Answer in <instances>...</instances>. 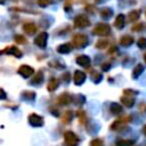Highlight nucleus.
I'll return each mask as SVG.
<instances>
[{
	"instance_id": "28",
	"label": "nucleus",
	"mask_w": 146,
	"mask_h": 146,
	"mask_svg": "<svg viewBox=\"0 0 146 146\" xmlns=\"http://www.w3.org/2000/svg\"><path fill=\"white\" fill-rule=\"evenodd\" d=\"M137 46L141 49H145L146 48V38H139L137 41Z\"/></svg>"
},
{
	"instance_id": "10",
	"label": "nucleus",
	"mask_w": 146,
	"mask_h": 146,
	"mask_svg": "<svg viewBox=\"0 0 146 146\" xmlns=\"http://www.w3.org/2000/svg\"><path fill=\"white\" fill-rule=\"evenodd\" d=\"M76 63L82 67H88L90 65V58L87 55H80L76 57Z\"/></svg>"
},
{
	"instance_id": "19",
	"label": "nucleus",
	"mask_w": 146,
	"mask_h": 146,
	"mask_svg": "<svg viewBox=\"0 0 146 146\" xmlns=\"http://www.w3.org/2000/svg\"><path fill=\"white\" fill-rule=\"evenodd\" d=\"M57 87H58V80H57V79H55V78L50 79V81L48 82L47 89H48L49 91H54V90H56V89H57Z\"/></svg>"
},
{
	"instance_id": "20",
	"label": "nucleus",
	"mask_w": 146,
	"mask_h": 146,
	"mask_svg": "<svg viewBox=\"0 0 146 146\" xmlns=\"http://www.w3.org/2000/svg\"><path fill=\"white\" fill-rule=\"evenodd\" d=\"M111 112H112V114L117 115V114H120L122 112V106L120 104H117V103H113L111 105Z\"/></svg>"
},
{
	"instance_id": "1",
	"label": "nucleus",
	"mask_w": 146,
	"mask_h": 146,
	"mask_svg": "<svg viewBox=\"0 0 146 146\" xmlns=\"http://www.w3.org/2000/svg\"><path fill=\"white\" fill-rule=\"evenodd\" d=\"M94 34L96 35H100V36H105V35H108L111 33V26L106 23H99L97 24L94 30H92Z\"/></svg>"
},
{
	"instance_id": "3",
	"label": "nucleus",
	"mask_w": 146,
	"mask_h": 146,
	"mask_svg": "<svg viewBox=\"0 0 146 146\" xmlns=\"http://www.w3.org/2000/svg\"><path fill=\"white\" fill-rule=\"evenodd\" d=\"M72 43L74 47L76 48H83L87 46L88 43V38L84 35V34H76L73 36L72 39Z\"/></svg>"
},
{
	"instance_id": "4",
	"label": "nucleus",
	"mask_w": 146,
	"mask_h": 146,
	"mask_svg": "<svg viewBox=\"0 0 146 146\" xmlns=\"http://www.w3.org/2000/svg\"><path fill=\"white\" fill-rule=\"evenodd\" d=\"M74 25L76 27L83 29V27H87L90 25V21L86 15H79L74 18Z\"/></svg>"
},
{
	"instance_id": "6",
	"label": "nucleus",
	"mask_w": 146,
	"mask_h": 146,
	"mask_svg": "<svg viewBox=\"0 0 146 146\" xmlns=\"http://www.w3.org/2000/svg\"><path fill=\"white\" fill-rule=\"evenodd\" d=\"M47 39H48V33H47V32H41V33H39V34L35 36L34 43H35L38 47H40V48H44L46 44H47Z\"/></svg>"
},
{
	"instance_id": "12",
	"label": "nucleus",
	"mask_w": 146,
	"mask_h": 146,
	"mask_svg": "<svg viewBox=\"0 0 146 146\" xmlns=\"http://www.w3.org/2000/svg\"><path fill=\"white\" fill-rule=\"evenodd\" d=\"M124 15L123 14H119L117 16H116V18H115V21H114V26L116 27V29H119V30H121V29H123V26H124Z\"/></svg>"
},
{
	"instance_id": "13",
	"label": "nucleus",
	"mask_w": 146,
	"mask_h": 146,
	"mask_svg": "<svg viewBox=\"0 0 146 146\" xmlns=\"http://www.w3.org/2000/svg\"><path fill=\"white\" fill-rule=\"evenodd\" d=\"M121 103H122L124 106H127V107H132L133 104H135V98L124 95V96L121 97Z\"/></svg>"
},
{
	"instance_id": "35",
	"label": "nucleus",
	"mask_w": 146,
	"mask_h": 146,
	"mask_svg": "<svg viewBox=\"0 0 146 146\" xmlns=\"http://www.w3.org/2000/svg\"><path fill=\"white\" fill-rule=\"evenodd\" d=\"M110 67H111V65H110L108 63H105V64H103V65H102V68H103L104 71H108V70H110Z\"/></svg>"
},
{
	"instance_id": "27",
	"label": "nucleus",
	"mask_w": 146,
	"mask_h": 146,
	"mask_svg": "<svg viewBox=\"0 0 146 146\" xmlns=\"http://www.w3.org/2000/svg\"><path fill=\"white\" fill-rule=\"evenodd\" d=\"M90 146H105V145H104V141L102 139L96 138V139L90 141Z\"/></svg>"
},
{
	"instance_id": "11",
	"label": "nucleus",
	"mask_w": 146,
	"mask_h": 146,
	"mask_svg": "<svg viewBox=\"0 0 146 146\" xmlns=\"http://www.w3.org/2000/svg\"><path fill=\"white\" fill-rule=\"evenodd\" d=\"M23 30H24V32H26L29 34H34L36 32L38 27H36V25L34 23H25L23 25Z\"/></svg>"
},
{
	"instance_id": "15",
	"label": "nucleus",
	"mask_w": 146,
	"mask_h": 146,
	"mask_svg": "<svg viewBox=\"0 0 146 146\" xmlns=\"http://www.w3.org/2000/svg\"><path fill=\"white\" fill-rule=\"evenodd\" d=\"M120 43L123 46V47H129L133 43V38L131 35H123L121 39H120Z\"/></svg>"
},
{
	"instance_id": "8",
	"label": "nucleus",
	"mask_w": 146,
	"mask_h": 146,
	"mask_svg": "<svg viewBox=\"0 0 146 146\" xmlns=\"http://www.w3.org/2000/svg\"><path fill=\"white\" fill-rule=\"evenodd\" d=\"M0 54H7V55H14L15 57H22V52L19 51V49L15 46H10V47H7L6 49L1 50Z\"/></svg>"
},
{
	"instance_id": "31",
	"label": "nucleus",
	"mask_w": 146,
	"mask_h": 146,
	"mask_svg": "<svg viewBox=\"0 0 146 146\" xmlns=\"http://www.w3.org/2000/svg\"><path fill=\"white\" fill-rule=\"evenodd\" d=\"M15 41H16V42H18V43H25L26 39H25V36H23V35L18 34V35H16V36H15Z\"/></svg>"
},
{
	"instance_id": "7",
	"label": "nucleus",
	"mask_w": 146,
	"mask_h": 146,
	"mask_svg": "<svg viewBox=\"0 0 146 146\" xmlns=\"http://www.w3.org/2000/svg\"><path fill=\"white\" fill-rule=\"evenodd\" d=\"M17 73L19 75H22L23 78H30L34 73V70L30 65H21L17 70Z\"/></svg>"
},
{
	"instance_id": "33",
	"label": "nucleus",
	"mask_w": 146,
	"mask_h": 146,
	"mask_svg": "<svg viewBox=\"0 0 146 146\" xmlns=\"http://www.w3.org/2000/svg\"><path fill=\"white\" fill-rule=\"evenodd\" d=\"M36 1H38L39 6H41V7H46V6H48L49 2H50V0H36Z\"/></svg>"
},
{
	"instance_id": "5",
	"label": "nucleus",
	"mask_w": 146,
	"mask_h": 146,
	"mask_svg": "<svg viewBox=\"0 0 146 146\" xmlns=\"http://www.w3.org/2000/svg\"><path fill=\"white\" fill-rule=\"evenodd\" d=\"M29 122L33 127H42L43 125V117L40 116L39 114L32 113L29 115Z\"/></svg>"
},
{
	"instance_id": "21",
	"label": "nucleus",
	"mask_w": 146,
	"mask_h": 146,
	"mask_svg": "<svg viewBox=\"0 0 146 146\" xmlns=\"http://www.w3.org/2000/svg\"><path fill=\"white\" fill-rule=\"evenodd\" d=\"M133 144L135 141L131 139H117L116 140V146H132Z\"/></svg>"
},
{
	"instance_id": "25",
	"label": "nucleus",
	"mask_w": 146,
	"mask_h": 146,
	"mask_svg": "<svg viewBox=\"0 0 146 146\" xmlns=\"http://www.w3.org/2000/svg\"><path fill=\"white\" fill-rule=\"evenodd\" d=\"M108 44V41L107 40H98L97 43H96V48L97 49H105Z\"/></svg>"
},
{
	"instance_id": "17",
	"label": "nucleus",
	"mask_w": 146,
	"mask_h": 146,
	"mask_svg": "<svg viewBox=\"0 0 146 146\" xmlns=\"http://www.w3.org/2000/svg\"><path fill=\"white\" fill-rule=\"evenodd\" d=\"M43 81V73L41 71L36 72V74L34 75V78L31 80V83L32 84H40L41 82Z\"/></svg>"
},
{
	"instance_id": "16",
	"label": "nucleus",
	"mask_w": 146,
	"mask_h": 146,
	"mask_svg": "<svg viewBox=\"0 0 146 146\" xmlns=\"http://www.w3.org/2000/svg\"><path fill=\"white\" fill-rule=\"evenodd\" d=\"M58 102H59L60 105H68V104L72 102V97H71L68 94L65 92V94H62V95L59 96Z\"/></svg>"
},
{
	"instance_id": "2",
	"label": "nucleus",
	"mask_w": 146,
	"mask_h": 146,
	"mask_svg": "<svg viewBox=\"0 0 146 146\" xmlns=\"http://www.w3.org/2000/svg\"><path fill=\"white\" fill-rule=\"evenodd\" d=\"M64 140H65L66 146H78V144H79V138L73 131H65Z\"/></svg>"
},
{
	"instance_id": "32",
	"label": "nucleus",
	"mask_w": 146,
	"mask_h": 146,
	"mask_svg": "<svg viewBox=\"0 0 146 146\" xmlns=\"http://www.w3.org/2000/svg\"><path fill=\"white\" fill-rule=\"evenodd\" d=\"M143 27H144V25H143L141 23H139V24L132 26V31H133V32H138V31H140Z\"/></svg>"
},
{
	"instance_id": "9",
	"label": "nucleus",
	"mask_w": 146,
	"mask_h": 146,
	"mask_svg": "<svg viewBox=\"0 0 146 146\" xmlns=\"http://www.w3.org/2000/svg\"><path fill=\"white\" fill-rule=\"evenodd\" d=\"M84 80H86V74H84L82 71H75V72H74L73 81H74L75 84L80 86V84H82V83L84 82Z\"/></svg>"
},
{
	"instance_id": "30",
	"label": "nucleus",
	"mask_w": 146,
	"mask_h": 146,
	"mask_svg": "<svg viewBox=\"0 0 146 146\" xmlns=\"http://www.w3.org/2000/svg\"><path fill=\"white\" fill-rule=\"evenodd\" d=\"M92 81L95 82V83H98L100 80H102V74L100 73H97V72H94V74H92Z\"/></svg>"
},
{
	"instance_id": "36",
	"label": "nucleus",
	"mask_w": 146,
	"mask_h": 146,
	"mask_svg": "<svg viewBox=\"0 0 146 146\" xmlns=\"http://www.w3.org/2000/svg\"><path fill=\"white\" fill-rule=\"evenodd\" d=\"M143 132H144V135L146 136V124L144 125V128H143Z\"/></svg>"
},
{
	"instance_id": "34",
	"label": "nucleus",
	"mask_w": 146,
	"mask_h": 146,
	"mask_svg": "<svg viewBox=\"0 0 146 146\" xmlns=\"http://www.w3.org/2000/svg\"><path fill=\"white\" fill-rule=\"evenodd\" d=\"M7 98V95H6V92L0 88V99H6Z\"/></svg>"
},
{
	"instance_id": "24",
	"label": "nucleus",
	"mask_w": 146,
	"mask_h": 146,
	"mask_svg": "<svg viewBox=\"0 0 146 146\" xmlns=\"http://www.w3.org/2000/svg\"><path fill=\"white\" fill-rule=\"evenodd\" d=\"M72 117H73V112H72V111H66V112L64 113V115H63L62 121H63V123L67 124V123H70V122H71Z\"/></svg>"
},
{
	"instance_id": "23",
	"label": "nucleus",
	"mask_w": 146,
	"mask_h": 146,
	"mask_svg": "<svg viewBox=\"0 0 146 146\" xmlns=\"http://www.w3.org/2000/svg\"><path fill=\"white\" fill-rule=\"evenodd\" d=\"M112 14H113L112 9H110V8H107V7H105V8L100 9V16H102L103 18H105V19L110 18V17L112 16Z\"/></svg>"
},
{
	"instance_id": "14",
	"label": "nucleus",
	"mask_w": 146,
	"mask_h": 146,
	"mask_svg": "<svg viewBox=\"0 0 146 146\" xmlns=\"http://www.w3.org/2000/svg\"><path fill=\"white\" fill-rule=\"evenodd\" d=\"M71 50H72V44L71 43H63V44H59L57 47V51L59 54H68Z\"/></svg>"
},
{
	"instance_id": "37",
	"label": "nucleus",
	"mask_w": 146,
	"mask_h": 146,
	"mask_svg": "<svg viewBox=\"0 0 146 146\" xmlns=\"http://www.w3.org/2000/svg\"><path fill=\"white\" fill-rule=\"evenodd\" d=\"M144 60H145V63H146V54L144 55Z\"/></svg>"
},
{
	"instance_id": "29",
	"label": "nucleus",
	"mask_w": 146,
	"mask_h": 146,
	"mask_svg": "<svg viewBox=\"0 0 146 146\" xmlns=\"http://www.w3.org/2000/svg\"><path fill=\"white\" fill-rule=\"evenodd\" d=\"M123 94H124L125 96L132 97L133 95H138V91H137V90H132V89H124V90H123Z\"/></svg>"
},
{
	"instance_id": "18",
	"label": "nucleus",
	"mask_w": 146,
	"mask_h": 146,
	"mask_svg": "<svg viewBox=\"0 0 146 146\" xmlns=\"http://www.w3.org/2000/svg\"><path fill=\"white\" fill-rule=\"evenodd\" d=\"M140 10L139 9H136V10H132V11H130L129 13V15H128V18H129V21L130 22H136L138 18H139V16H140Z\"/></svg>"
},
{
	"instance_id": "26",
	"label": "nucleus",
	"mask_w": 146,
	"mask_h": 146,
	"mask_svg": "<svg viewBox=\"0 0 146 146\" xmlns=\"http://www.w3.org/2000/svg\"><path fill=\"white\" fill-rule=\"evenodd\" d=\"M22 95L24 96V98H26L29 100H33L35 98V92L34 91H24Z\"/></svg>"
},
{
	"instance_id": "22",
	"label": "nucleus",
	"mask_w": 146,
	"mask_h": 146,
	"mask_svg": "<svg viewBox=\"0 0 146 146\" xmlns=\"http://www.w3.org/2000/svg\"><path fill=\"white\" fill-rule=\"evenodd\" d=\"M143 71H144V66H143L141 64L136 65V67L133 68V72H132V76H133V79H137V78L143 73Z\"/></svg>"
}]
</instances>
